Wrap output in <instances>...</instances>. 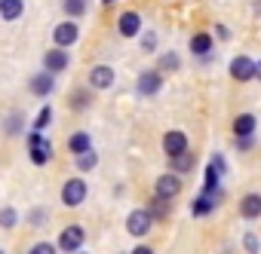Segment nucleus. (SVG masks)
Wrapping results in <instances>:
<instances>
[{"instance_id": "obj_1", "label": "nucleus", "mask_w": 261, "mask_h": 254, "mask_svg": "<svg viewBox=\"0 0 261 254\" xmlns=\"http://www.w3.org/2000/svg\"><path fill=\"white\" fill-rule=\"evenodd\" d=\"M83 239H86V230H83L80 224H71V227H65V230L59 233V248H62L65 254H74V251H80Z\"/></svg>"}, {"instance_id": "obj_2", "label": "nucleus", "mask_w": 261, "mask_h": 254, "mask_svg": "<svg viewBox=\"0 0 261 254\" xmlns=\"http://www.w3.org/2000/svg\"><path fill=\"white\" fill-rule=\"evenodd\" d=\"M151 224H154V217H151L148 208H136V211H129V217H126V230H129V236H136V239L148 236Z\"/></svg>"}, {"instance_id": "obj_3", "label": "nucleus", "mask_w": 261, "mask_h": 254, "mask_svg": "<svg viewBox=\"0 0 261 254\" xmlns=\"http://www.w3.org/2000/svg\"><path fill=\"white\" fill-rule=\"evenodd\" d=\"M77 37H80L77 22H62V25H56V31H53V43H56V46H65V49L74 46Z\"/></svg>"}, {"instance_id": "obj_4", "label": "nucleus", "mask_w": 261, "mask_h": 254, "mask_svg": "<svg viewBox=\"0 0 261 254\" xmlns=\"http://www.w3.org/2000/svg\"><path fill=\"white\" fill-rule=\"evenodd\" d=\"M86 199V184L80 181V178H71V181H65V187H62V202L65 205H80Z\"/></svg>"}, {"instance_id": "obj_5", "label": "nucleus", "mask_w": 261, "mask_h": 254, "mask_svg": "<svg viewBox=\"0 0 261 254\" xmlns=\"http://www.w3.org/2000/svg\"><path fill=\"white\" fill-rule=\"evenodd\" d=\"M230 77H233L237 83H249V80L255 77V61H252L249 55H237V58L230 61Z\"/></svg>"}, {"instance_id": "obj_6", "label": "nucleus", "mask_w": 261, "mask_h": 254, "mask_svg": "<svg viewBox=\"0 0 261 254\" xmlns=\"http://www.w3.org/2000/svg\"><path fill=\"white\" fill-rule=\"evenodd\" d=\"M43 65H46L49 74H62V71L71 65V55L65 52V46H56V49H49V52L43 55Z\"/></svg>"}, {"instance_id": "obj_7", "label": "nucleus", "mask_w": 261, "mask_h": 254, "mask_svg": "<svg viewBox=\"0 0 261 254\" xmlns=\"http://www.w3.org/2000/svg\"><path fill=\"white\" fill-rule=\"evenodd\" d=\"M136 89H139L142 95H157V92L163 89V74H160V71H145V74H139Z\"/></svg>"}, {"instance_id": "obj_8", "label": "nucleus", "mask_w": 261, "mask_h": 254, "mask_svg": "<svg viewBox=\"0 0 261 254\" xmlns=\"http://www.w3.org/2000/svg\"><path fill=\"white\" fill-rule=\"evenodd\" d=\"M157 199H175L178 193H181V181H178V175L172 172V175H163V178H157Z\"/></svg>"}, {"instance_id": "obj_9", "label": "nucleus", "mask_w": 261, "mask_h": 254, "mask_svg": "<svg viewBox=\"0 0 261 254\" xmlns=\"http://www.w3.org/2000/svg\"><path fill=\"white\" fill-rule=\"evenodd\" d=\"M163 150H166V156H178V153H185V150H188V135L178 132V129L166 132V135H163Z\"/></svg>"}, {"instance_id": "obj_10", "label": "nucleus", "mask_w": 261, "mask_h": 254, "mask_svg": "<svg viewBox=\"0 0 261 254\" xmlns=\"http://www.w3.org/2000/svg\"><path fill=\"white\" fill-rule=\"evenodd\" d=\"M117 31H120V37H139V31H142V16L139 13H123L120 16V22H117Z\"/></svg>"}, {"instance_id": "obj_11", "label": "nucleus", "mask_w": 261, "mask_h": 254, "mask_svg": "<svg viewBox=\"0 0 261 254\" xmlns=\"http://www.w3.org/2000/svg\"><path fill=\"white\" fill-rule=\"evenodd\" d=\"M89 86L92 89H111L114 86V68H108V65L92 68L89 71Z\"/></svg>"}, {"instance_id": "obj_12", "label": "nucleus", "mask_w": 261, "mask_h": 254, "mask_svg": "<svg viewBox=\"0 0 261 254\" xmlns=\"http://www.w3.org/2000/svg\"><path fill=\"white\" fill-rule=\"evenodd\" d=\"M240 214H243L246 220L261 217V193H246V196L240 199Z\"/></svg>"}, {"instance_id": "obj_13", "label": "nucleus", "mask_w": 261, "mask_h": 254, "mask_svg": "<svg viewBox=\"0 0 261 254\" xmlns=\"http://www.w3.org/2000/svg\"><path fill=\"white\" fill-rule=\"evenodd\" d=\"M255 125H258V119H255L252 113H240V116L233 119V135H237V138H252V135H255Z\"/></svg>"}, {"instance_id": "obj_14", "label": "nucleus", "mask_w": 261, "mask_h": 254, "mask_svg": "<svg viewBox=\"0 0 261 254\" xmlns=\"http://www.w3.org/2000/svg\"><path fill=\"white\" fill-rule=\"evenodd\" d=\"M25 13V0H0V19L4 22H16Z\"/></svg>"}, {"instance_id": "obj_15", "label": "nucleus", "mask_w": 261, "mask_h": 254, "mask_svg": "<svg viewBox=\"0 0 261 254\" xmlns=\"http://www.w3.org/2000/svg\"><path fill=\"white\" fill-rule=\"evenodd\" d=\"M53 89H56V80H53L49 71H40V74L31 77V92H34V95H49Z\"/></svg>"}, {"instance_id": "obj_16", "label": "nucleus", "mask_w": 261, "mask_h": 254, "mask_svg": "<svg viewBox=\"0 0 261 254\" xmlns=\"http://www.w3.org/2000/svg\"><path fill=\"white\" fill-rule=\"evenodd\" d=\"M191 52L200 55V58H206V55L212 52V37H209V34H194V40H191Z\"/></svg>"}, {"instance_id": "obj_17", "label": "nucleus", "mask_w": 261, "mask_h": 254, "mask_svg": "<svg viewBox=\"0 0 261 254\" xmlns=\"http://www.w3.org/2000/svg\"><path fill=\"white\" fill-rule=\"evenodd\" d=\"M172 163H169V169L175 172V175H185V172H194V156L185 150V153H178V156H169Z\"/></svg>"}, {"instance_id": "obj_18", "label": "nucleus", "mask_w": 261, "mask_h": 254, "mask_svg": "<svg viewBox=\"0 0 261 254\" xmlns=\"http://www.w3.org/2000/svg\"><path fill=\"white\" fill-rule=\"evenodd\" d=\"M68 147H71V153H83V150H89V147H92L89 132H74V135L68 138Z\"/></svg>"}, {"instance_id": "obj_19", "label": "nucleus", "mask_w": 261, "mask_h": 254, "mask_svg": "<svg viewBox=\"0 0 261 254\" xmlns=\"http://www.w3.org/2000/svg\"><path fill=\"white\" fill-rule=\"evenodd\" d=\"M191 211H194V217H206V214H212L215 211V202H212V196H200V199H194V205H191Z\"/></svg>"}, {"instance_id": "obj_20", "label": "nucleus", "mask_w": 261, "mask_h": 254, "mask_svg": "<svg viewBox=\"0 0 261 254\" xmlns=\"http://www.w3.org/2000/svg\"><path fill=\"white\" fill-rule=\"evenodd\" d=\"M49 156H53V147H49V144H37V147H31V163H34V166H46Z\"/></svg>"}, {"instance_id": "obj_21", "label": "nucleus", "mask_w": 261, "mask_h": 254, "mask_svg": "<svg viewBox=\"0 0 261 254\" xmlns=\"http://www.w3.org/2000/svg\"><path fill=\"white\" fill-rule=\"evenodd\" d=\"M62 10H65V16L77 19V16L86 13V0H62Z\"/></svg>"}, {"instance_id": "obj_22", "label": "nucleus", "mask_w": 261, "mask_h": 254, "mask_svg": "<svg viewBox=\"0 0 261 254\" xmlns=\"http://www.w3.org/2000/svg\"><path fill=\"white\" fill-rule=\"evenodd\" d=\"M95 163H98V156L92 153V147H89V150H83V153H77V169H80V172L95 169Z\"/></svg>"}, {"instance_id": "obj_23", "label": "nucleus", "mask_w": 261, "mask_h": 254, "mask_svg": "<svg viewBox=\"0 0 261 254\" xmlns=\"http://www.w3.org/2000/svg\"><path fill=\"white\" fill-rule=\"evenodd\" d=\"M16 224H19L16 208H0V227H4V230H13Z\"/></svg>"}, {"instance_id": "obj_24", "label": "nucleus", "mask_w": 261, "mask_h": 254, "mask_svg": "<svg viewBox=\"0 0 261 254\" xmlns=\"http://www.w3.org/2000/svg\"><path fill=\"white\" fill-rule=\"evenodd\" d=\"M218 175H221V172H218L215 166L206 169V196H212V193L218 190Z\"/></svg>"}, {"instance_id": "obj_25", "label": "nucleus", "mask_w": 261, "mask_h": 254, "mask_svg": "<svg viewBox=\"0 0 261 254\" xmlns=\"http://www.w3.org/2000/svg\"><path fill=\"white\" fill-rule=\"evenodd\" d=\"M49 119H53V107H43L40 113H37V119H34V129H46V125H49Z\"/></svg>"}, {"instance_id": "obj_26", "label": "nucleus", "mask_w": 261, "mask_h": 254, "mask_svg": "<svg viewBox=\"0 0 261 254\" xmlns=\"http://www.w3.org/2000/svg\"><path fill=\"white\" fill-rule=\"evenodd\" d=\"M166 202H169V199H163V202H154V205L148 208V211H151V217H160V220H163V217L169 214V208H166Z\"/></svg>"}, {"instance_id": "obj_27", "label": "nucleus", "mask_w": 261, "mask_h": 254, "mask_svg": "<svg viewBox=\"0 0 261 254\" xmlns=\"http://www.w3.org/2000/svg\"><path fill=\"white\" fill-rule=\"evenodd\" d=\"M160 65H163V71H175V68H178V55H175V52H166V55L160 58Z\"/></svg>"}, {"instance_id": "obj_28", "label": "nucleus", "mask_w": 261, "mask_h": 254, "mask_svg": "<svg viewBox=\"0 0 261 254\" xmlns=\"http://www.w3.org/2000/svg\"><path fill=\"white\" fill-rule=\"evenodd\" d=\"M86 104H89V95H86V92H74V95H71V107H74V110H80V107H86Z\"/></svg>"}, {"instance_id": "obj_29", "label": "nucleus", "mask_w": 261, "mask_h": 254, "mask_svg": "<svg viewBox=\"0 0 261 254\" xmlns=\"http://www.w3.org/2000/svg\"><path fill=\"white\" fill-rule=\"evenodd\" d=\"M243 245H246V251H249V254H258V236H255V233H246Z\"/></svg>"}, {"instance_id": "obj_30", "label": "nucleus", "mask_w": 261, "mask_h": 254, "mask_svg": "<svg viewBox=\"0 0 261 254\" xmlns=\"http://www.w3.org/2000/svg\"><path fill=\"white\" fill-rule=\"evenodd\" d=\"M31 254H56V248H53L49 242H37V245L31 248Z\"/></svg>"}, {"instance_id": "obj_31", "label": "nucleus", "mask_w": 261, "mask_h": 254, "mask_svg": "<svg viewBox=\"0 0 261 254\" xmlns=\"http://www.w3.org/2000/svg\"><path fill=\"white\" fill-rule=\"evenodd\" d=\"M142 46H145L148 52H151V49H157V34H151V31H148V34L142 37Z\"/></svg>"}, {"instance_id": "obj_32", "label": "nucleus", "mask_w": 261, "mask_h": 254, "mask_svg": "<svg viewBox=\"0 0 261 254\" xmlns=\"http://www.w3.org/2000/svg\"><path fill=\"white\" fill-rule=\"evenodd\" d=\"M133 254H154V251H151V248H148V245H139V248H136V251H133Z\"/></svg>"}, {"instance_id": "obj_33", "label": "nucleus", "mask_w": 261, "mask_h": 254, "mask_svg": "<svg viewBox=\"0 0 261 254\" xmlns=\"http://www.w3.org/2000/svg\"><path fill=\"white\" fill-rule=\"evenodd\" d=\"M255 77L261 80V61H255Z\"/></svg>"}, {"instance_id": "obj_34", "label": "nucleus", "mask_w": 261, "mask_h": 254, "mask_svg": "<svg viewBox=\"0 0 261 254\" xmlns=\"http://www.w3.org/2000/svg\"><path fill=\"white\" fill-rule=\"evenodd\" d=\"M105 4H114V0H105Z\"/></svg>"}, {"instance_id": "obj_35", "label": "nucleus", "mask_w": 261, "mask_h": 254, "mask_svg": "<svg viewBox=\"0 0 261 254\" xmlns=\"http://www.w3.org/2000/svg\"><path fill=\"white\" fill-rule=\"evenodd\" d=\"M74 254H80V251H74Z\"/></svg>"}]
</instances>
